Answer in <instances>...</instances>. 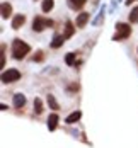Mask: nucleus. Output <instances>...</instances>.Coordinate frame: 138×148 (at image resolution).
I'll list each match as a JSON object with an SVG mask.
<instances>
[{"instance_id":"nucleus-1","label":"nucleus","mask_w":138,"mask_h":148,"mask_svg":"<svg viewBox=\"0 0 138 148\" xmlns=\"http://www.w3.org/2000/svg\"><path fill=\"white\" fill-rule=\"evenodd\" d=\"M29 49L31 48L27 43H24L22 39H15L14 43H12V56L15 60H22L24 56H27Z\"/></svg>"},{"instance_id":"nucleus-2","label":"nucleus","mask_w":138,"mask_h":148,"mask_svg":"<svg viewBox=\"0 0 138 148\" xmlns=\"http://www.w3.org/2000/svg\"><path fill=\"white\" fill-rule=\"evenodd\" d=\"M130 34H131V27H130V24L118 22V24H116V34L113 36V41H123V39H126Z\"/></svg>"},{"instance_id":"nucleus-3","label":"nucleus","mask_w":138,"mask_h":148,"mask_svg":"<svg viewBox=\"0 0 138 148\" xmlns=\"http://www.w3.org/2000/svg\"><path fill=\"white\" fill-rule=\"evenodd\" d=\"M46 27H53V21L43 19V17H34V21H32V29L36 31V32H41V31H45Z\"/></svg>"},{"instance_id":"nucleus-4","label":"nucleus","mask_w":138,"mask_h":148,"mask_svg":"<svg viewBox=\"0 0 138 148\" xmlns=\"http://www.w3.org/2000/svg\"><path fill=\"white\" fill-rule=\"evenodd\" d=\"M19 78H21V73H19V70H15V68H12V70H5V72L2 73V82H3V84L17 82Z\"/></svg>"},{"instance_id":"nucleus-5","label":"nucleus","mask_w":138,"mask_h":148,"mask_svg":"<svg viewBox=\"0 0 138 148\" xmlns=\"http://www.w3.org/2000/svg\"><path fill=\"white\" fill-rule=\"evenodd\" d=\"M24 21H26L24 14H17L14 19H12V29H19L21 26H24Z\"/></svg>"},{"instance_id":"nucleus-6","label":"nucleus","mask_w":138,"mask_h":148,"mask_svg":"<svg viewBox=\"0 0 138 148\" xmlns=\"http://www.w3.org/2000/svg\"><path fill=\"white\" fill-rule=\"evenodd\" d=\"M56 126H58V114H49V118H48V130L55 131Z\"/></svg>"},{"instance_id":"nucleus-7","label":"nucleus","mask_w":138,"mask_h":148,"mask_svg":"<svg viewBox=\"0 0 138 148\" xmlns=\"http://www.w3.org/2000/svg\"><path fill=\"white\" fill-rule=\"evenodd\" d=\"M12 14V5L9 2L2 3V19H9V15Z\"/></svg>"},{"instance_id":"nucleus-8","label":"nucleus","mask_w":138,"mask_h":148,"mask_svg":"<svg viewBox=\"0 0 138 148\" xmlns=\"http://www.w3.org/2000/svg\"><path fill=\"white\" fill-rule=\"evenodd\" d=\"M12 102H14L15 107H24V104H26V95H22V94H15L14 99H12Z\"/></svg>"},{"instance_id":"nucleus-9","label":"nucleus","mask_w":138,"mask_h":148,"mask_svg":"<svg viewBox=\"0 0 138 148\" xmlns=\"http://www.w3.org/2000/svg\"><path fill=\"white\" fill-rule=\"evenodd\" d=\"M67 3H68L70 9L77 10V9H82V7L85 5V0H67Z\"/></svg>"},{"instance_id":"nucleus-10","label":"nucleus","mask_w":138,"mask_h":148,"mask_svg":"<svg viewBox=\"0 0 138 148\" xmlns=\"http://www.w3.org/2000/svg\"><path fill=\"white\" fill-rule=\"evenodd\" d=\"M87 21H89V14L87 12H82V14L77 17V27H84L87 24Z\"/></svg>"},{"instance_id":"nucleus-11","label":"nucleus","mask_w":138,"mask_h":148,"mask_svg":"<svg viewBox=\"0 0 138 148\" xmlns=\"http://www.w3.org/2000/svg\"><path fill=\"white\" fill-rule=\"evenodd\" d=\"M67 38L65 36H61V34H56L55 38H53V41H51V48H60L63 45V41H65Z\"/></svg>"},{"instance_id":"nucleus-12","label":"nucleus","mask_w":138,"mask_h":148,"mask_svg":"<svg viewBox=\"0 0 138 148\" xmlns=\"http://www.w3.org/2000/svg\"><path fill=\"white\" fill-rule=\"evenodd\" d=\"M73 31H75V27H73V24H72V22L68 21V22L65 24V34H63V36H65V38L68 39V38H72V36H73Z\"/></svg>"},{"instance_id":"nucleus-13","label":"nucleus","mask_w":138,"mask_h":148,"mask_svg":"<svg viewBox=\"0 0 138 148\" xmlns=\"http://www.w3.org/2000/svg\"><path fill=\"white\" fill-rule=\"evenodd\" d=\"M80 116H82V112H80V111H75V112H72V114L65 119V121H67L68 124H72V123H77V121L80 119Z\"/></svg>"},{"instance_id":"nucleus-14","label":"nucleus","mask_w":138,"mask_h":148,"mask_svg":"<svg viewBox=\"0 0 138 148\" xmlns=\"http://www.w3.org/2000/svg\"><path fill=\"white\" fill-rule=\"evenodd\" d=\"M102 21H104V7H101V12H99L97 17L92 21V26H101V24H102Z\"/></svg>"},{"instance_id":"nucleus-15","label":"nucleus","mask_w":138,"mask_h":148,"mask_svg":"<svg viewBox=\"0 0 138 148\" xmlns=\"http://www.w3.org/2000/svg\"><path fill=\"white\" fill-rule=\"evenodd\" d=\"M53 5H55V2H53V0H43L41 10H43V12H49V10L53 9Z\"/></svg>"},{"instance_id":"nucleus-16","label":"nucleus","mask_w":138,"mask_h":148,"mask_svg":"<svg viewBox=\"0 0 138 148\" xmlns=\"http://www.w3.org/2000/svg\"><path fill=\"white\" fill-rule=\"evenodd\" d=\"M34 112H36V114L43 112V101H41L39 97H36V99H34Z\"/></svg>"},{"instance_id":"nucleus-17","label":"nucleus","mask_w":138,"mask_h":148,"mask_svg":"<svg viewBox=\"0 0 138 148\" xmlns=\"http://www.w3.org/2000/svg\"><path fill=\"white\" fill-rule=\"evenodd\" d=\"M48 104H49V107H51V109H55V111H56V109L60 107V104L56 102L55 95H51V94H48Z\"/></svg>"},{"instance_id":"nucleus-18","label":"nucleus","mask_w":138,"mask_h":148,"mask_svg":"<svg viewBox=\"0 0 138 148\" xmlns=\"http://www.w3.org/2000/svg\"><path fill=\"white\" fill-rule=\"evenodd\" d=\"M130 22L138 24V5H137V7H133V9H131V12H130Z\"/></svg>"},{"instance_id":"nucleus-19","label":"nucleus","mask_w":138,"mask_h":148,"mask_svg":"<svg viewBox=\"0 0 138 148\" xmlns=\"http://www.w3.org/2000/svg\"><path fill=\"white\" fill-rule=\"evenodd\" d=\"M65 61H67V65H68V66L75 65V53H68V55L65 56Z\"/></svg>"},{"instance_id":"nucleus-20","label":"nucleus","mask_w":138,"mask_h":148,"mask_svg":"<svg viewBox=\"0 0 138 148\" xmlns=\"http://www.w3.org/2000/svg\"><path fill=\"white\" fill-rule=\"evenodd\" d=\"M77 90H78V85H77V84L68 85V92H72V94H73V92H77Z\"/></svg>"},{"instance_id":"nucleus-21","label":"nucleus","mask_w":138,"mask_h":148,"mask_svg":"<svg viewBox=\"0 0 138 148\" xmlns=\"http://www.w3.org/2000/svg\"><path fill=\"white\" fill-rule=\"evenodd\" d=\"M41 60H43V53H38V55H34L32 61H41Z\"/></svg>"},{"instance_id":"nucleus-22","label":"nucleus","mask_w":138,"mask_h":148,"mask_svg":"<svg viewBox=\"0 0 138 148\" xmlns=\"http://www.w3.org/2000/svg\"><path fill=\"white\" fill-rule=\"evenodd\" d=\"M116 3H118V0H113V2H111V12H114V9H116Z\"/></svg>"},{"instance_id":"nucleus-23","label":"nucleus","mask_w":138,"mask_h":148,"mask_svg":"<svg viewBox=\"0 0 138 148\" xmlns=\"http://www.w3.org/2000/svg\"><path fill=\"white\" fill-rule=\"evenodd\" d=\"M133 2H137V0H126V2H124V3H126V5H131V3H133Z\"/></svg>"}]
</instances>
